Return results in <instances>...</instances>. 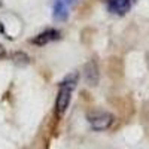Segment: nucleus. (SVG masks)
Segmentation results:
<instances>
[{"instance_id":"obj_1","label":"nucleus","mask_w":149,"mask_h":149,"mask_svg":"<svg viewBox=\"0 0 149 149\" xmlns=\"http://www.w3.org/2000/svg\"><path fill=\"white\" fill-rule=\"evenodd\" d=\"M78 78H79L78 73H70L69 76H66L60 82L57 98H55V113L58 116L64 115V112L67 110L70 100H72V93L78 84Z\"/></svg>"},{"instance_id":"obj_2","label":"nucleus","mask_w":149,"mask_h":149,"mask_svg":"<svg viewBox=\"0 0 149 149\" xmlns=\"http://www.w3.org/2000/svg\"><path fill=\"white\" fill-rule=\"evenodd\" d=\"M86 121L94 131H104L113 125L115 116L106 110H91L86 115Z\"/></svg>"},{"instance_id":"obj_3","label":"nucleus","mask_w":149,"mask_h":149,"mask_svg":"<svg viewBox=\"0 0 149 149\" xmlns=\"http://www.w3.org/2000/svg\"><path fill=\"white\" fill-rule=\"evenodd\" d=\"M82 76H84L85 84L90 85V86H95L98 84V81H100V72H98V66L94 60H90L88 63L84 66Z\"/></svg>"},{"instance_id":"obj_4","label":"nucleus","mask_w":149,"mask_h":149,"mask_svg":"<svg viewBox=\"0 0 149 149\" xmlns=\"http://www.w3.org/2000/svg\"><path fill=\"white\" fill-rule=\"evenodd\" d=\"M57 39H60V31L55 30V29H48V30H45L39 34H36L30 42L36 46H45L48 43L57 40Z\"/></svg>"},{"instance_id":"obj_5","label":"nucleus","mask_w":149,"mask_h":149,"mask_svg":"<svg viewBox=\"0 0 149 149\" xmlns=\"http://www.w3.org/2000/svg\"><path fill=\"white\" fill-rule=\"evenodd\" d=\"M134 0H106L109 12L115 15H125L131 9Z\"/></svg>"},{"instance_id":"obj_6","label":"nucleus","mask_w":149,"mask_h":149,"mask_svg":"<svg viewBox=\"0 0 149 149\" xmlns=\"http://www.w3.org/2000/svg\"><path fill=\"white\" fill-rule=\"evenodd\" d=\"M76 0H55L54 3V18L57 21H64L69 17V10Z\"/></svg>"},{"instance_id":"obj_7","label":"nucleus","mask_w":149,"mask_h":149,"mask_svg":"<svg viewBox=\"0 0 149 149\" xmlns=\"http://www.w3.org/2000/svg\"><path fill=\"white\" fill-rule=\"evenodd\" d=\"M12 61L18 66H27L30 63V57L22 51H17V52L12 54Z\"/></svg>"},{"instance_id":"obj_8","label":"nucleus","mask_w":149,"mask_h":149,"mask_svg":"<svg viewBox=\"0 0 149 149\" xmlns=\"http://www.w3.org/2000/svg\"><path fill=\"white\" fill-rule=\"evenodd\" d=\"M5 57H6V49L3 48V45H2V43H0V60L5 58Z\"/></svg>"}]
</instances>
